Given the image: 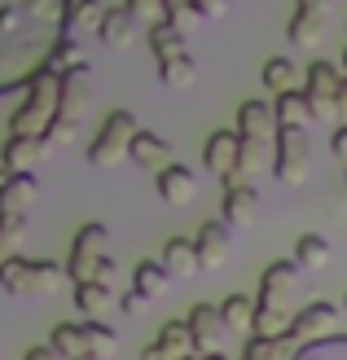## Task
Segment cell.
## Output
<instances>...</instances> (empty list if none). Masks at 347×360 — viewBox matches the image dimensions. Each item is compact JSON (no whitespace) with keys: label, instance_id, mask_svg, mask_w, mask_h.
<instances>
[{"label":"cell","instance_id":"1","mask_svg":"<svg viewBox=\"0 0 347 360\" xmlns=\"http://www.w3.org/2000/svg\"><path fill=\"white\" fill-rule=\"evenodd\" d=\"M62 110V75L58 70H40L31 84H27V101L13 110L9 119V136H44L53 128V119Z\"/></svg>","mask_w":347,"mask_h":360},{"label":"cell","instance_id":"2","mask_svg":"<svg viewBox=\"0 0 347 360\" xmlns=\"http://www.w3.org/2000/svg\"><path fill=\"white\" fill-rule=\"evenodd\" d=\"M137 115L132 110H111L101 119V128L93 136V146H88V163L93 167H115L127 158V150H132V141H137Z\"/></svg>","mask_w":347,"mask_h":360},{"label":"cell","instance_id":"3","mask_svg":"<svg viewBox=\"0 0 347 360\" xmlns=\"http://www.w3.org/2000/svg\"><path fill=\"white\" fill-rule=\"evenodd\" d=\"M308 150H313L308 128H277V141H272V176L286 189H299L308 180V167H313V154Z\"/></svg>","mask_w":347,"mask_h":360},{"label":"cell","instance_id":"4","mask_svg":"<svg viewBox=\"0 0 347 360\" xmlns=\"http://www.w3.org/2000/svg\"><path fill=\"white\" fill-rule=\"evenodd\" d=\"M343 66H334V62H325V58H317V62H308V70H303V97H308V105H313V119H339V88H343Z\"/></svg>","mask_w":347,"mask_h":360},{"label":"cell","instance_id":"5","mask_svg":"<svg viewBox=\"0 0 347 360\" xmlns=\"http://www.w3.org/2000/svg\"><path fill=\"white\" fill-rule=\"evenodd\" d=\"M106 242H111V233H106V224H84L80 233H75V242H70V264H66V273H70V281H93V268H97V259L106 255Z\"/></svg>","mask_w":347,"mask_h":360},{"label":"cell","instance_id":"6","mask_svg":"<svg viewBox=\"0 0 347 360\" xmlns=\"http://www.w3.org/2000/svg\"><path fill=\"white\" fill-rule=\"evenodd\" d=\"M185 321H189V338H194V352H198V356L220 352L225 334H229L220 308H211V303H194V312H189Z\"/></svg>","mask_w":347,"mask_h":360},{"label":"cell","instance_id":"7","mask_svg":"<svg viewBox=\"0 0 347 360\" xmlns=\"http://www.w3.org/2000/svg\"><path fill=\"white\" fill-rule=\"evenodd\" d=\"M334 321H339V308L334 303H308L303 312H295L290 316V330H286V338L290 343H313V338H330V330H334Z\"/></svg>","mask_w":347,"mask_h":360},{"label":"cell","instance_id":"8","mask_svg":"<svg viewBox=\"0 0 347 360\" xmlns=\"http://www.w3.org/2000/svg\"><path fill=\"white\" fill-rule=\"evenodd\" d=\"M194 242H198V259H203V268H225L229 255H233V224L225 220H207L203 229L194 233Z\"/></svg>","mask_w":347,"mask_h":360},{"label":"cell","instance_id":"9","mask_svg":"<svg viewBox=\"0 0 347 360\" xmlns=\"http://www.w3.org/2000/svg\"><path fill=\"white\" fill-rule=\"evenodd\" d=\"M237 136L272 146V141H277V115H272V105L268 101H242L237 105Z\"/></svg>","mask_w":347,"mask_h":360},{"label":"cell","instance_id":"10","mask_svg":"<svg viewBox=\"0 0 347 360\" xmlns=\"http://www.w3.org/2000/svg\"><path fill=\"white\" fill-rule=\"evenodd\" d=\"M194 352V338H189V321H168L158 330L154 343L141 347V360H185Z\"/></svg>","mask_w":347,"mask_h":360},{"label":"cell","instance_id":"11","mask_svg":"<svg viewBox=\"0 0 347 360\" xmlns=\"http://www.w3.org/2000/svg\"><path fill=\"white\" fill-rule=\"evenodd\" d=\"M88 62H80V66H70V70H62V119H75L80 123V115L88 110V101H93V84H88Z\"/></svg>","mask_w":347,"mask_h":360},{"label":"cell","instance_id":"12","mask_svg":"<svg viewBox=\"0 0 347 360\" xmlns=\"http://www.w3.org/2000/svg\"><path fill=\"white\" fill-rule=\"evenodd\" d=\"M237 150H242V136H237V132H211L207 146H203V167L211 176L229 180L237 172Z\"/></svg>","mask_w":347,"mask_h":360},{"label":"cell","instance_id":"13","mask_svg":"<svg viewBox=\"0 0 347 360\" xmlns=\"http://www.w3.org/2000/svg\"><path fill=\"white\" fill-rule=\"evenodd\" d=\"M158 198L168 207H189L194 198H198V176L185 167V163H172L168 172H158Z\"/></svg>","mask_w":347,"mask_h":360},{"label":"cell","instance_id":"14","mask_svg":"<svg viewBox=\"0 0 347 360\" xmlns=\"http://www.w3.org/2000/svg\"><path fill=\"white\" fill-rule=\"evenodd\" d=\"M255 211H260V193H255V185L229 176V180H225V211H220V215H225L229 224H251Z\"/></svg>","mask_w":347,"mask_h":360},{"label":"cell","instance_id":"15","mask_svg":"<svg viewBox=\"0 0 347 360\" xmlns=\"http://www.w3.org/2000/svg\"><path fill=\"white\" fill-rule=\"evenodd\" d=\"M127 158L141 167V172H168L172 167V146L163 141L158 132H137V141H132V150H127Z\"/></svg>","mask_w":347,"mask_h":360},{"label":"cell","instance_id":"16","mask_svg":"<svg viewBox=\"0 0 347 360\" xmlns=\"http://www.w3.org/2000/svg\"><path fill=\"white\" fill-rule=\"evenodd\" d=\"M35 198H40V180L31 172H13L5 193H0V215H27L35 207Z\"/></svg>","mask_w":347,"mask_h":360},{"label":"cell","instance_id":"17","mask_svg":"<svg viewBox=\"0 0 347 360\" xmlns=\"http://www.w3.org/2000/svg\"><path fill=\"white\" fill-rule=\"evenodd\" d=\"M158 264L168 268V277H194L198 268H203V259H198V242L194 238H168V246H163Z\"/></svg>","mask_w":347,"mask_h":360},{"label":"cell","instance_id":"18","mask_svg":"<svg viewBox=\"0 0 347 360\" xmlns=\"http://www.w3.org/2000/svg\"><path fill=\"white\" fill-rule=\"evenodd\" d=\"M0 290L13 295V299H27V295H40V277H35V259L13 255L5 268H0Z\"/></svg>","mask_w":347,"mask_h":360},{"label":"cell","instance_id":"19","mask_svg":"<svg viewBox=\"0 0 347 360\" xmlns=\"http://www.w3.org/2000/svg\"><path fill=\"white\" fill-rule=\"evenodd\" d=\"M35 158H49L44 136H9L0 146V167H9V172H27Z\"/></svg>","mask_w":347,"mask_h":360},{"label":"cell","instance_id":"20","mask_svg":"<svg viewBox=\"0 0 347 360\" xmlns=\"http://www.w3.org/2000/svg\"><path fill=\"white\" fill-rule=\"evenodd\" d=\"M286 35H290V44H299V49L321 44V35H325V9H295Z\"/></svg>","mask_w":347,"mask_h":360},{"label":"cell","instance_id":"21","mask_svg":"<svg viewBox=\"0 0 347 360\" xmlns=\"http://www.w3.org/2000/svg\"><path fill=\"white\" fill-rule=\"evenodd\" d=\"M272 115H277V128H308L313 123V105H308L303 88H295V93L272 97Z\"/></svg>","mask_w":347,"mask_h":360},{"label":"cell","instance_id":"22","mask_svg":"<svg viewBox=\"0 0 347 360\" xmlns=\"http://www.w3.org/2000/svg\"><path fill=\"white\" fill-rule=\"evenodd\" d=\"M255 312H260V299H251V295H229V299L220 303V316H225L229 334H246V338H251Z\"/></svg>","mask_w":347,"mask_h":360},{"label":"cell","instance_id":"23","mask_svg":"<svg viewBox=\"0 0 347 360\" xmlns=\"http://www.w3.org/2000/svg\"><path fill=\"white\" fill-rule=\"evenodd\" d=\"M106 9L101 0H66V35H80V31H101L106 22Z\"/></svg>","mask_w":347,"mask_h":360},{"label":"cell","instance_id":"24","mask_svg":"<svg viewBox=\"0 0 347 360\" xmlns=\"http://www.w3.org/2000/svg\"><path fill=\"white\" fill-rule=\"evenodd\" d=\"M97 35H101L106 49H127V44L137 40V13L132 9H111Z\"/></svg>","mask_w":347,"mask_h":360},{"label":"cell","instance_id":"25","mask_svg":"<svg viewBox=\"0 0 347 360\" xmlns=\"http://www.w3.org/2000/svg\"><path fill=\"white\" fill-rule=\"evenodd\" d=\"M145 44L154 49V58H158V62H168V58H180V53H185V31L172 27L168 18H158V22L145 31Z\"/></svg>","mask_w":347,"mask_h":360},{"label":"cell","instance_id":"26","mask_svg":"<svg viewBox=\"0 0 347 360\" xmlns=\"http://www.w3.org/2000/svg\"><path fill=\"white\" fill-rule=\"evenodd\" d=\"M49 343L62 352V360H84L88 356V338H84V321H58L49 334Z\"/></svg>","mask_w":347,"mask_h":360},{"label":"cell","instance_id":"27","mask_svg":"<svg viewBox=\"0 0 347 360\" xmlns=\"http://www.w3.org/2000/svg\"><path fill=\"white\" fill-rule=\"evenodd\" d=\"M264 167H272V146H264V141H242V150H237V180H246V185H255V176H260Z\"/></svg>","mask_w":347,"mask_h":360},{"label":"cell","instance_id":"28","mask_svg":"<svg viewBox=\"0 0 347 360\" xmlns=\"http://www.w3.org/2000/svg\"><path fill=\"white\" fill-rule=\"evenodd\" d=\"M295 277H299V264H295V259H272V264L264 268V277H260V303H277V295H282Z\"/></svg>","mask_w":347,"mask_h":360},{"label":"cell","instance_id":"29","mask_svg":"<svg viewBox=\"0 0 347 360\" xmlns=\"http://www.w3.org/2000/svg\"><path fill=\"white\" fill-rule=\"evenodd\" d=\"M290 360H347V334H330V338L299 343Z\"/></svg>","mask_w":347,"mask_h":360},{"label":"cell","instance_id":"30","mask_svg":"<svg viewBox=\"0 0 347 360\" xmlns=\"http://www.w3.org/2000/svg\"><path fill=\"white\" fill-rule=\"evenodd\" d=\"M295 264L299 268H325L330 264V238H321V233H303V238L295 242Z\"/></svg>","mask_w":347,"mask_h":360},{"label":"cell","instance_id":"31","mask_svg":"<svg viewBox=\"0 0 347 360\" xmlns=\"http://www.w3.org/2000/svg\"><path fill=\"white\" fill-rule=\"evenodd\" d=\"M168 281H172V277H168V268H163L158 259H141V264L132 268V290H141L145 299H158Z\"/></svg>","mask_w":347,"mask_h":360},{"label":"cell","instance_id":"32","mask_svg":"<svg viewBox=\"0 0 347 360\" xmlns=\"http://www.w3.org/2000/svg\"><path fill=\"white\" fill-rule=\"evenodd\" d=\"M295 79H299V70L290 58H268L264 62V88L272 97H282V93H295Z\"/></svg>","mask_w":347,"mask_h":360},{"label":"cell","instance_id":"33","mask_svg":"<svg viewBox=\"0 0 347 360\" xmlns=\"http://www.w3.org/2000/svg\"><path fill=\"white\" fill-rule=\"evenodd\" d=\"M75 308H80L88 321H97L106 308H111V285H101V281H80V285H75Z\"/></svg>","mask_w":347,"mask_h":360},{"label":"cell","instance_id":"34","mask_svg":"<svg viewBox=\"0 0 347 360\" xmlns=\"http://www.w3.org/2000/svg\"><path fill=\"white\" fill-rule=\"evenodd\" d=\"M23 238H27V215H0V268L18 255Z\"/></svg>","mask_w":347,"mask_h":360},{"label":"cell","instance_id":"35","mask_svg":"<svg viewBox=\"0 0 347 360\" xmlns=\"http://www.w3.org/2000/svg\"><path fill=\"white\" fill-rule=\"evenodd\" d=\"M158 75L168 88H189L198 79V62L189 58V53H180V58H168V62H158Z\"/></svg>","mask_w":347,"mask_h":360},{"label":"cell","instance_id":"36","mask_svg":"<svg viewBox=\"0 0 347 360\" xmlns=\"http://www.w3.org/2000/svg\"><path fill=\"white\" fill-rule=\"evenodd\" d=\"M286 330H290V321H286V312L277 308V303H260L251 334H260V338H286Z\"/></svg>","mask_w":347,"mask_h":360},{"label":"cell","instance_id":"37","mask_svg":"<svg viewBox=\"0 0 347 360\" xmlns=\"http://www.w3.org/2000/svg\"><path fill=\"white\" fill-rule=\"evenodd\" d=\"M84 338H88V356H97V360L115 356V347H119V334L106 330L101 321H84Z\"/></svg>","mask_w":347,"mask_h":360},{"label":"cell","instance_id":"38","mask_svg":"<svg viewBox=\"0 0 347 360\" xmlns=\"http://www.w3.org/2000/svg\"><path fill=\"white\" fill-rule=\"evenodd\" d=\"M80 62L84 58H80V40H75V35H62V40L53 44V53H49V70H58V75L70 70V66H80Z\"/></svg>","mask_w":347,"mask_h":360},{"label":"cell","instance_id":"39","mask_svg":"<svg viewBox=\"0 0 347 360\" xmlns=\"http://www.w3.org/2000/svg\"><path fill=\"white\" fill-rule=\"evenodd\" d=\"M75 132H80V123L58 115V119H53V128L44 132V146H49V154H53V150H62V146H70V141H75Z\"/></svg>","mask_w":347,"mask_h":360},{"label":"cell","instance_id":"40","mask_svg":"<svg viewBox=\"0 0 347 360\" xmlns=\"http://www.w3.org/2000/svg\"><path fill=\"white\" fill-rule=\"evenodd\" d=\"M115 273H119V264H115L111 255H101V259H97V268H93V281L111 285V281H115Z\"/></svg>","mask_w":347,"mask_h":360},{"label":"cell","instance_id":"41","mask_svg":"<svg viewBox=\"0 0 347 360\" xmlns=\"http://www.w3.org/2000/svg\"><path fill=\"white\" fill-rule=\"evenodd\" d=\"M145 303H150V299H145L141 290H127V295L119 299V308H123L127 316H141V312H145Z\"/></svg>","mask_w":347,"mask_h":360},{"label":"cell","instance_id":"42","mask_svg":"<svg viewBox=\"0 0 347 360\" xmlns=\"http://www.w3.org/2000/svg\"><path fill=\"white\" fill-rule=\"evenodd\" d=\"M194 5H198V13H203V18H220V13H229L233 0H194Z\"/></svg>","mask_w":347,"mask_h":360},{"label":"cell","instance_id":"43","mask_svg":"<svg viewBox=\"0 0 347 360\" xmlns=\"http://www.w3.org/2000/svg\"><path fill=\"white\" fill-rule=\"evenodd\" d=\"M123 9H132L137 18L141 13H163V0H123Z\"/></svg>","mask_w":347,"mask_h":360},{"label":"cell","instance_id":"44","mask_svg":"<svg viewBox=\"0 0 347 360\" xmlns=\"http://www.w3.org/2000/svg\"><path fill=\"white\" fill-rule=\"evenodd\" d=\"M27 360H62V352L53 347V343H44V347H31V352H27Z\"/></svg>","mask_w":347,"mask_h":360},{"label":"cell","instance_id":"45","mask_svg":"<svg viewBox=\"0 0 347 360\" xmlns=\"http://www.w3.org/2000/svg\"><path fill=\"white\" fill-rule=\"evenodd\" d=\"M180 9H198V5H194V0H163V18H172Z\"/></svg>","mask_w":347,"mask_h":360},{"label":"cell","instance_id":"46","mask_svg":"<svg viewBox=\"0 0 347 360\" xmlns=\"http://www.w3.org/2000/svg\"><path fill=\"white\" fill-rule=\"evenodd\" d=\"M330 150H334V154L343 158V163H347V128H339V132H334V141H330Z\"/></svg>","mask_w":347,"mask_h":360},{"label":"cell","instance_id":"47","mask_svg":"<svg viewBox=\"0 0 347 360\" xmlns=\"http://www.w3.org/2000/svg\"><path fill=\"white\" fill-rule=\"evenodd\" d=\"M339 119H343V128H347V79H343V88H339Z\"/></svg>","mask_w":347,"mask_h":360},{"label":"cell","instance_id":"48","mask_svg":"<svg viewBox=\"0 0 347 360\" xmlns=\"http://www.w3.org/2000/svg\"><path fill=\"white\" fill-rule=\"evenodd\" d=\"M295 5H299V9H325L330 0H295Z\"/></svg>","mask_w":347,"mask_h":360},{"label":"cell","instance_id":"49","mask_svg":"<svg viewBox=\"0 0 347 360\" xmlns=\"http://www.w3.org/2000/svg\"><path fill=\"white\" fill-rule=\"evenodd\" d=\"M9 176H13L9 167H0V193H5V185H9Z\"/></svg>","mask_w":347,"mask_h":360},{"label":"cell","instance_id":"50","mask_svg":"<svg viewBox=\"0 0 347 360\" xmlns=\"http://www.w3.org/2000/svg\"><path fill=\"white\" fill-rule=\"evenodd\" d=\"M339 66H343V75H347V49H343V62H339Z\"/></svg>","mask_w":347,"mask_h":360},{"label":"cell","instance_id":"51","mask_svg":"<svg viewBox=\"0 0 347 360\" xmlns=\"http://www.w3.org/2000/svg\"><path fill=\"white\" fill-rule=\"evenodd\" d=\"M84 360H97V356H84Z\"/></svg>","mask_w":347,"mask_h":360},{"label":"cell","instance_id":"52","mask_svg":"<svg viewBox=\"0 0 347 360\" xmlns=\"http://www.w3.org/2000/svg\"><path fill=\"white\" fill-rule=\"evenodd\" d=\"M237 360H251V356H237Z\"/></svg>","mask_w":347,"mask_h":360},{"label":"cell","instance_id":"53","mask_svg":"<svg viewBox=\"0 0 347 360\" xmlns=\"http://www.w3.org/2000/svg\"><path fill=\"white\" fill-rule=\"evenodd\" d=\"M343 308H347V295H343Z\"/></svg>","mask_w":347,"mask_h":360},{"label":"cell","instance_id":"54","mask_svg":"<svg viewBox=\"0 0 347 360\" xmlns=\"http://www.w3.org/2000/svg\"><path fill=\"white\" fill-rule=\"evenodd\" d=\"M185 360H198V356H185Z\"/></svg>","mask_w":347,"mask_h":360},{"label":"cell","instance_id":"55","mask_svg":"<svg viewBox=\"0 0 347 360\" xmlns=\"http://www.w3.org/2000/svg\"><path fill=\"white\" fill-rule=\"evenodd\" d=\"M0 97H5V93H0Z\"/></svg>","mask_w":347,"mask_h":360}]
</instances>
